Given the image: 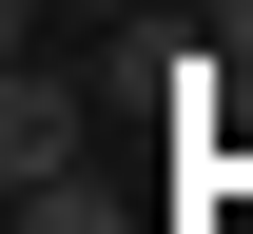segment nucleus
<instances>
[{
	"instance_id": "nucleus-1",
	"label": "nucleus",
	"mask_w": 253,
	"mask_h": 234,
	"mask_svg": "<svg viewBox=\"0 0 253 234\" xmlns=\"http://www.w3.org/2000/svg\"><path fill=\"white\" fill-rule=\"evenodd\" d=\"M78 137H97V78H0V195H39V176H78Z\"/></svg>"
},
{
	"instance_id": "nucleus-2",
	"label": "nucleus",
	"mask_w": 253,
	"mask_h": 234,
	"mask_svg": "<svg viewBox=\"0 0 253 234\" xmlns=\"http://www.w3.org/2000/svg\"><path fill=\"white\" fill-rule=\"evenodd\" d=\"M20 234H117V195H97V176H39V195H20Z\"/></svg>"
},
{
	"instance_id": "nucleus-3",
	"label": "nucleus",
	"mask_w": 253,
	"mask_h": 234,
	"mask_svg": "<svg viewBox=\"0 0 253 234\" xmlns=\"http://www.w3.org/2000/svg\"><path fill=\"white\" fill-rule=\"evenodd\" d=\"M195 20H214V39H234V59H253V0H195Z\"/></svg>"
}]
</instances>
